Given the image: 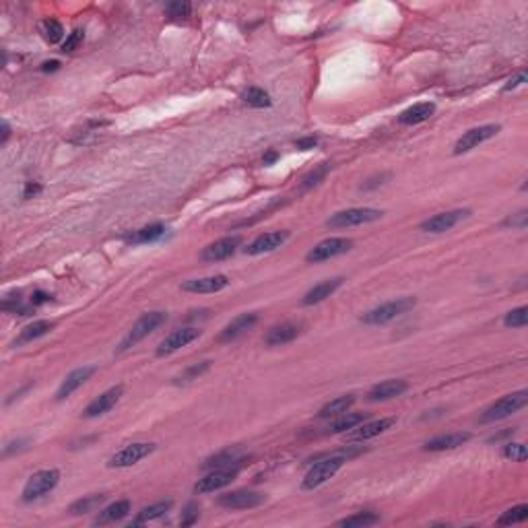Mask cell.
<instances>
[{
  "label": "cell",
  "instance_id": "6da1fadb",
  "mask_svg": "<svg viewBox=\"0 0 528 528\" xmlns=\"http://www.w3.org/2000/svg\"><path fill=\"white\" fill-rule=\"evenodd\" d=\"M415 298H398V300H392V302H386L370 312H365L361 316V322L363 324H370V326H380V324H388L392 320H396L398 316L407 314L409 310L415 308Z\"/></svg>",
  "mask_w": 528,
  "mask_h": 528
},
{
  "label": "cell",
  "instance_id": "7a4b0ae2",
  "mask_svg": "<svg viewBox=\"0 0 528 528\" xmlns=\"http://www.w3.org/2000/svg\"><path fill=\"white\" fill-rule=\"evenodd\" d=\"M528 405V392L526 390H518V392H512L499 400H495L483 415H481V423H495V421H501V419H507L512 417L514 413H518L520 409H524Z\"/></svg>",
  "mask_w": 528,
  "mask_h": 528
},
{
  "label": "cell",
  "instance_id": "3957f363",
  "mask_svg": "<svg viewBox=\"0 0 528 528\" xmlns=\"http://www.w3.org/2000/svg\"><path fill=\"white\" fill-rule=\"evenodd\" d=\"M345 462H347V458H345L343 454H341V456H328V458H324V460H318V462L306 472V477H304V481H302V489H304V491H312V489L324 485L328 479H333V477L343 468Z\"/></svg>",
  "mask_w": 528,
  "mask_h": 528
},
{
  "label": "cell",
  "instance_id": "277c9868",
  "mask_svg": "<svg viewBox=\"0 0 528 528\" xmlns=\"http://www.w3.org/2000/svg\"><path fill=\"white\" fill-rule=\"evenodd\" d=\"M58 483H60V470H56V468L40 470V472L32 475L29 481L25 483L21 499H23L25 503L38 501V499H42L44 495H48L50 491H54Z\"/></svg>",
  "mask_w": 528,
  "mask_h": 528
},
{
  "label": "cell",
  "instance_id": "5b68a950",
  "mask_svg": "<svg viewBox=\"0 0 528 528\" xmlns=\"http://www.w3.org/2000/svg\"><path fill=\"white\" fill-rule=\"evenodd\" d=\"M167 320V314L165 312H147L143 314L134 324L132 328L128 331V335L124 337V341L120 343V351H126L130 347H134L136 343H141L143 339H147L151 333H155L161 324H165Z\"/></svg>",
  "mask_w": 528,
  "mask_h": 528
},
{
  "label": "cell",
  "instance_id": "8992f818",
  "mask_svg": "<svg viewBox=\"0 0 528 528\" xmlns=\"http://www.w3.org/2000/svg\"><path fill=\"white\" fill-rule=\"evenodd\" d=\"M382 211L378 208H370V206H359V208H347V211H339L335 213L328 221L326 227L331 229H345V227H355V225H363V223H374L378 219H382Z\"/></svg>",
  "mask_w": 528,
  "mask_h": 528
},
{
  "label": "cell",
  "instance_id": "52a82bcc",
  "mask_svg": "<svg viewBox=\"0 0 528 528\" xmlns=\"http://www.w3.org/2000/svg\"><path fill=\"white\" fill-rule=\"evenodd\" d=\"M351 248H353V241H351L349 237H328V239L316 243V245L306 254V260H308L310 264L324 262V260H331V258H337V256L347 254Z\"/></svg>",
  "mask_w": 528,
  "mask_h": 528
},
{
  "label": "cell",
  "instance_id": "ba28073f",
  "mask_svg": "<svg viewBox=\"0 0 528 528\" xmlns=\"http://www.w3.org/2000/svg\"><path fill=\"white\" fill-rule=\"evenodd\" d=\"M237 477V466H225V468H213L208 470L202 479H198V483L194 485V493L196 495H204V493H215L227 485H231V481Z\"/></svg>",
  "mask_w": 528,
  "mask_h": 528
},
{
  "label": "cell",
  "instance_id": "9c48e42d",
  "mask_svg": "<svg viewBox=\"0 0 528 528\" xmlns=\"http://www.w3.org/2000/svg\"><path fill=\"white\" fill-rule=\"evenodd\" d=\"M153 452H155V444H147V442L128 444L108 460V466L110 468H126V466H132V464L141 462L143 458H147Z\"/></svg>",
  "mask_w": 528,
  "mask_h": 528
},
{
  "label": "cell",
  "instance_id": "30bf717a",
  "mask_svg": "<svg viewBox=\"0 0 528 528\" xmlns=\"http://www.w3.org/2000/svg\"><path fill=\"white\" fill-rule=\"evenodd\" d=\"M499 124H485V126H477V128H470L466 130L454 145V155H462V153H468L472 149H477L479 145H483L485 141L493 139L497 132H499Z\"/></svg>",
  "mask_w": 528,
  "mask_h": 528
},
{
  "label": "cell",
  "instance_id": "8fae6325",
  "mask_svg": "<svg viewBox=\"0 0 528 528\" xmlns=\"http://www.w3.org/2000/svg\"><path fill=\"white\" fill-rule=\"evenodd\" d=\"M470 215L468 208H456V211H446V213H437L429 219H425L419 229L425 231V233H444V231H450L452 227H456L460 221H464L466 217Z\"/></svg>",
  "mask_w": 528,
  "mask_h": 528
},
{
  "label": "cell",
  "instance_id": "7c38bea8",
  "mask_svg": "<svg viewBox=\"0 0 528 528\" xmlns=\"http://www.w3.org/2000/svg\"><path fill=\"white\" fill-rule=\"evenodd\" d=\"M264 501H267V495L258 491H248V489H237L219 497V505L227 509H252L262 505Z\"/></svg>",
  "mask_w": 528,
  "mask_h": 528
},
{
  "label": "cell",
  "instance_id": "4fadbf2b",
  "mask_svg": "<svg viewBox=\"0 0 528 528\" xmlns=\"http://www.w3.org/2000/svg\"><path fill=\"white\" fill-rule=\"evenodd\" d=\"M200 337V331L198 328H178L173 331L171 335H167L159 347H157V357H165V355H171L176 351H180L182 347L190 345L192 341H196Z\"/></svg>",
  "mask_w": 528,
  "mask_h": 528
},
{
  "label": "cell",
  "instance_id": "5bb4252c",
  "mask_svg": "<svg viewBox=\"0 0 528 528\" xmlns=\"http://www.w3.org/2000/svg\"><path fill=\"white\" fill-rule=\"evenodd\" d=\"M396 423L394 417H386V419H376V421H363L361 425L353 427L347 435L349 442H365L372 437H378L382 433H386L392 425Z\"/></svg>",
  "mask_w": 528,
  "mask_h": 528
},
{
  "label": "cell",
  "instance_id": "9a60e30c",
  "mask_svg": "<svg viewBox=\"0 0 528 528\" xmlns=\"http://www.w3.org/2000/svg\"><path fill=\"white\" fill-rule=\"evenodd\" d=\"M287 239H289V231H269V233H262V235H258V237L245 248V254H250V256H260V254L275 252V250L281 248Z\"/></svg>",
  "mask_w": 528,
  "mask_h": 528
},
{
  "label": "cell",
  "instance_id": "2e32d148",
  "mask_svg": "<svg viewBox=\"0 0 528 528\" xmlns=\"http://www.w3.org/2000/svg\"><path fill=\"white\" fill-rule=\"evenodd\" d=\"M122 392H124V388H122V386H114V388L106 390L104 394H99L97 398H93V400L87 405V409H85L83 417L93 419V417H99V415L110 413V411L118 405V400L122 398Z\"/></svg>",
  "mask_w": 528,
  "mask_h": 528
},
{
  "label": "cell",
  "instance_id": "e0dca14e",
  "mask_svg": "<svg viewBox=\"0 0 528 528\" xmlns=\"http://www.w3.org/2000/svg\"><path fill=\"white\" fill-rule=\"evenodd\" d=\"M241 239L237 235H231V237H223V239H217L213 243H208L204 250H202V260L206 262H219V260H227L229 256H233L239 248Z\"/></svg>",
  "mask_w": 528,
  "mask_h": 528
},
{
  "label": "cell",
  "instance_id": "ac0fdd59",
  "mask_svg": "<svg viewBox=\"0 0 528 528\" xmlns=\"http://www.w3.org/2000/svg\"><path fill=\"white\" fill-rule=\"evenodd\" d=\"M227 285H229V279L225 275H213V277L184 281L182 289L188 293H217V291H223Z\"/></svg>",
  "mask_w": 528,
  "mask_h": 528
},
{
  "label": "cell",
  "instance_id": "d6986e66",
  "mask_svg": "<svg viewBox=\"0 0 528 528\" xmlns=\"http://www.w3.org/2000/svg\"><path fill=\"white\" fill-rule=\"evenodd\" d=\"M93 374H95V368H93V365H85V368H79V370L71 372V374L64 378V382L60 384V388H58V392H56V400L69 398V396H71L73 392H77Z\"/></svg>",
  "mask_w": 528,
  "mask_h": 528
},
{
  "label": "cell",
  "instance_id": "ffe728a7",
  "mask_svg": "<svg viewBox=\"0 0 528 528\" xmlns=\"http://www.w3.org/2000/svg\"><path fill=\"white\" fill-rule=\"evenodd\" d=\"M470 440V433L466 431H450V433H442L433 440H429L423 448L425 452H446V450H454L462 444H466Z\"/></svg>",
  "mask_w": 528,
  "mask_h": 528
},
{
  "label": "cell",
  "instance_id": "44dd1931",
  "mask_svg": "<svg viewBox=\"0 0 528 528\" xmlns=\"http://www.w3.org/2000/svg\"><path fill=\"white\" fill-rule=\"evenodd\" d=\"M258 322V316L256 314H241L237 318H233L219 335V341L221 343H229V341H235L239 339L243 333H248L254 324Z\"/></svg>",
  "mask_w": 528,
  "mask_h": 528
},
{
  "label": "cell",
  "instance_id": "7402d4cb",
  "mask_svg": "<svg viewBox=\"0 0 528 528\" xmlns=\"http://www.w3.org/2000/svg\"><path fill=\"white\" fill-rule=\"evenodd\" d=\"M409 384L405 380H384L380 384H376L370 392H368V398L372 403H378V400H390V398H396L400 396L403 392H407Z\"/></svg>",
  "mask_w": 528,
  "mask_h": 528
},
{
  "label": "cell",
  "instance_id": "603a6c76",
  "mask_svg": "<svg viewBox=\"0 0 528 528\" xmlns=\"http://www.w3.org/2000/svg\"><path fill=\"white\" fill-rule=\"evenodd\" d=\"M343 285V279L341 277H335V279H326V281H322V283H318V285H314L306 296H304V300H302V304L304 306H314V304H320V302H324L326 298H331L339 287Z\"/></svg>",
  "mask_w": 528,
  "mask_h": 528
},
{
  "label": "cell",
  "instance_id": "cb8c5ba5",
  "mask_svg": "<svg viewBox=\"0 0 528 528\" xmlns=\"http://www.w3.org/2000/svg\"><path fill=\"white\" fill-rule=\"evenodd\" d=\"M435 112V106L431 101H421V104H415L411 106L409 110H405L400 116H398V122L400 124H407V126H413V124H421L425 120H429Z\"/></svg>",
  "mask_w": 528,
  "mask_h": 528
},
{
  "label": "cell",
  "instance_id": "d4e9b609",
  "mask_svg": "<svg viewBox=\"0 0 528 528\" xmlns=\"http://www.w3.org/2000/svg\"><path fill=\"white\" fill-rule=\"evenodd\" d=\"M52 328H54V322H50V320H36V322L27 324V326L19 333V337L15 339L13 345H15V347H21V345L34 343V341L46 337Z\"/></svg>",
  "mask_w": 528,
  "mask_h": 528
},
{
  "label": "cell",
  "instance_id": "484cf974",
  "mask_svg": "<svg viewBox=\"0 0 528 528\" xmlns=\"http://www.w3.org/2000/svg\"><path fill=\"white\" fill-rule=\"evenodd\" d=\"M298 337H300V326L287 322V324L271 328V333L267 335V339H264V341H267L269 347H281V345H287V343L296 341Z\"/></svg>",
  "mask_w": 528,
  "mask_h": 528
},
{
  "label": "cell",
  "instance_id": "4316f807",
  "mask_svg": "<svg viewBox=\"0 0 528 528\" xmlns=\"http://www.w3.org/2000/svg\"><path fill=\"white\" fill-rule=\"evenodd\" d=\"M132 509V503L128 499H118L114 503H110L108 507H104L95 520V524H112V522H120L122 518H126Z\"/></svg>",
  "mask_w": 528,
  "mask_h": 528
},
{
  "label": "cell",
  "instance_id": "83f0119b",
  "mask_svg": "<svg viewBox=\"0 0 528 528\" xmlns=\"http://www.w3.org/2000/svg\"><path fill=\"white\" fill-rule=\"evenodd\" d=\"M171 505H173L171 499H165V501H157V503H153V505H147V507H143V509L136 514V518L132 520V524H134V526H141V524L153 522V520L165 516V512H169Z\"/></svg>",
  "mask_w": 528,
  "mask_h": 528
},
{
  "label": "cell",
  "instance_id": "f1b7e54d",
  "mask_svg": "<svg viewBox=\"0 0 528 528\" xmlns=\"http://www.w3.org/2000/svg\"><path fill=\"white\" fill-rule=\"evenodd\" d=\"M355 403V396L353 394H347V396H339V398H333L331 403H326L320 411H318V417L320 419H331V417H339L343 413H347L351 409V405Z\"/></svg>",
  "mask_w": 528,
  "mask_h": 528
},
{
  "label": "cell",
  "instance_id": "f546056e",
  "mask_svg": "<svg viewBox=\"0 0 528 528\" xmlns=\"http://www.w3.org/2000/svg\"><path fill=\"white\" fill-rule=\"evenodd\" d=\"M363 421H365V413H343L328 425V431L331 433H345V431H351L353 427L361 425Z\"/></svg>",
  "mask_w": 528,
  "mask_h": 528
},
{
  "label": "cell",
  "instance_id": "4dcf8cb0",
  "mask_svg": "<svg viewBox=\"0 0 528 528\" xmlns=\"http://www.w3.org/2000/svg\"><path fill=\"white\" fill-rule=\"evenodd\" d=\"M165 235V225L163 223H153V225H147L139 231H134L132 235H128V241L132 243H151V241H157Z\"/></svg>",
  "mask_w": 528,
  "mask_h": 528
},
{
  "label": "cell",
  "instance_id": "1f68e13d",
  "mask_svg": "<svg viewBox=\"0 0 528 528\" xmlns=\"http://www.w3.org/2000/svg\"><path fill=\"white\" fill-rule=\"evenodd\" d=\"M106 501V495H101V493H95V495H85L83 499H77L71 507H69V512L73 514V516H81V514H89V512H95L101 503Z\"/></svg>",
  "mask_w": 528,
  "mask_h": 528
},
{
  "label": "cell",
  "instance_id": "d6a6232c",
  "mask_svg": "<svg viewBox=\"0 0 528 528\" xmlns=\"http://www.w3.org/2000/svg\"><path fill=\"white\" fill-rule=\"evenodd\" d=\"M233 462H239V452L233 448H229V450H223V452H219V454H215V456H211L204 464H202V468H208V470H213V468H225V466H231Z\"/></svg>",
  "mask_w": 528,
  "mask_h": 528
},
{
  "label": "cell",
  "instance_id": "836d02e7",
  "mask_svg": "<svg viewBox=\"0 0 528 528\" xmlns=\"http://www.w3.org/2000/svg\"><path fill=\"white\" fill-rule=\"evenodd\" d=\"M241 99H243V104L250 106V108H269V106L273 104V101H271V95L264 91V89H260V87H250V89H245L243 95H241Z\"/></svg>",
  "mask_w": 528,
  "mask_h": 528
},
{
  "label": "cell",
  "instance_id": "e575fe53",
  "mask_svg": "<svg viewBox=\"0 0 528 528\" xmlns=\"http://www.w3.org/2000/svg\"><path fill=\"white\" fill-rule=\"evenodd\" d=\"M528 518V505L526 503H520V505H514L509 509H505L499 518H497V524L499 526H509V524H520Z\"/></svg>",
  "mask_w": 528,
  "mask_h": 528
},
{
  "label": "cell",
  "instance_id": "d590c367",
  "mask_svg": "<svg viewBox=\"0 0 528 528\" xmlns=\"http://www.w3.org/2000/svg\"><path fill=\"white\" fill-rule=\"evenodd\" d=\"M380 522V516L374 514V512H359L355 516H349V518H343L339 520V526H347V528H353V526H374Z\"/></svg>",
  "mask_w": 528,
  "mask_h": 528
},
{
  "label": "cell",
  "instance_id": "8d00e7d4",
  "mask_svg": "<svg viewBox=\"0 0 528 528\" xmlns=\"http://www.w3.org/2000/svg\"><path fill=\"white\" fill-rule=\"evenodd\" d=\"M503 324H505L507 328H524V326L528 324V308H526V306H520V308L507 312L505 318H503Z\"/></svg>",
  "mask_w": 528,
  "mask_h": 528
},
{
  "label": "cell",
  "instance_id": "74e56055",
  "mask_svg": "<svg viewBox=\"0 0 528 528\" xmlns=\"http://www.w3.org/2000/svg\"><path fill=\"white\" fill-rule=\"evenodd\" d=\"M42 34H44V38H46L50 44H58V42L62 40V36H64V27H62L56 19H46V21L42 23Z\"/></svg>",
  "mask_w": 528,
  "mask_h": 528
},
{
  "label": "cell",
  "instance_id": "f35d334b",
  "mask_svg": "<svg viewBox=\"0 0 528 528\" xmlns=\"http://www.w3.org/2000/svg\"><path fill=\"white\" fill-rule=\"evenodd\" d=\"M165 13H167L171 19H186V17H190V13H192V5L186 3V0H173V3H169V5L165 7Z\"/></svg>",
  "mask_w": 528,
  "mask_h": 528
},
{
  "label": "cell",
  "instance_id": "ab89813d",
  "mask_svg": "<svg viewBox=\"0 0 528 528\" xmlns=\"http://www.w3.org/2000/svg\"><path fill=\"white\" fill-rule=\"evenodd\" d=\"M505 458L514 460V462H524L526 460V446L524 444H518V442H507L503 446V452H501Z\"/></svg>",
  "mask_w": 528,
  "mask_h": 528
},
{
  "label": "cell",
  "instance_id": "60d3db41",
  "mask_svg": "<svg viewBox=\"0 0 528 528\" xmlns=\"http://www.w3.org/2000/svg\"><path fill=\"white\" fill-rule=\"evenodd\" d=\"M331 171V165L328 163H324V165H320V167H316L314 171H310L306 178H304V182H302V186L304 188H312V186H318L324 178H326V173Z\"/></svg>",
  "mask_w": 528,
  "mask_h": 528
},
{
  "label": "cell",
  "instance_id": "b9f144b4",
  "mask_svg": "<svg viewBox=\"0 0 528 528\" xmlns=\"http://www.w3.org/2000/svg\"><path fill=\"white\" fill-rule=\"evenodd\" d=\"M206 370H208V361H202L200 365H192V368H188L182 376H178V378H176V382H178V384H186V382L198 380V376H200V374H204Z\"/></svg>",
  "mask_w": 528,
  "mask_h": 528
},
{
  "label": "cell",
  "instance_id": "7bdbcfd3",
  "mask_svg": "<svg viewBox=\"0 0 528 528\" xmlns=\"http://www.w3.org/2000/svg\"><path fill=\"white\" fill-rule=\"evenodd\" d=\"M83 38H85V34H83L81 29L73 32V34L67 38V42L62 44V52H75V50L83 44Z\"/></svg>",
  "mask_w": 528,
  "mask_h": 528
},
{
  "label": "cell",
  "instance_id": "ee69618b",
  "mask_svg": "<svg viewBox=\"0 0 528 528\" xmlns=\"http://www.w3.org/2000/svg\"><path fill=\"white\" fill-rule=\"evenodd\" d=\"M526 223H528V211H520V213H516V215H512L503 221L505 227H518V229H524Z\"/></svg>",
  "mask_w": 528,
  "mask_h": 528
},
{
  "label": "cell",
  "instance_id": "f6af8a7d",
  "mask_svg": "<svg viewBox=\"0 0 528 528\" xmlns=\"http://www.w3.org/2000/svg\"><path fill=\"white\" fill-rule=\"evenodd\" d=\"M198 520V505L196 503H190L186 509H184V514H182V526H190V524H194Z\"/></svg>",
  "mask_w": 528,
  "mask_h": 528
},
{
  "label": "cell",
  "instance_id": "bcb514c9",
  "mask_svg": "<svg viewBox=\"0 0 528 528\" xmlns=\"http://www.w3.org/2000/svg\"><path fill=\"white\" fill-rule=\"evenodd\" d=\"M54 298L50 296V293H46V291H36L34 296H32V306L36 308V306H44V304H50Z\"/></svg>",
  "mask_w": 528,
  "mask_h": 528
},
{
  "label": "cell",
  "instance_id": "7dc6e473",
  "mask_svg": "<svg viewBox=\"0 0 528 528\" xmlns=\"http://www.w3.org/2000/svg\"><path fill=\"white\" fill-rule=\"evenodd\" d=\"M296 147H298L300 151H310V149H316V147H318V139H316V136L300 139V141L296 143Z\"/></svg>",
  "mask_w": 528,
  "mask_h": 528
},
{
  "label": "cell",
  "instance_id": "c3c4849f",
  "mask_svg": "<svg viewBox=\"0 0 528 528\" xmlns=\"http://www.w3.org/2000/svg\"><path fill=\"white\" fill-rule=\"evenodd\" d=\"M522 83H526V75L524 73H520V75H516L514 79H509L505 85H503V91L507 93V91H512V89H516V87H520Z\"/></svg>",
  "mask_w": 528,
  "mask_h": 528
},
{
  "label": "cell",
  "instance_id": "681fc988",
  "mask_svg": "<svg viewBox=\"0 0 528 528\" xmlns=\"http://www.w3.org/2000/svg\"><path fill=\"white\" fill-rule=\"evenodd\" d=\"M42 192V184H38V182H27L25 184V190H23V198H34L36 194H40Z\"/></svg>",
  "mask_w": 528,
  "mask_h": 528
},
{
  "label": "cell",
  "instance_id": "f907efd6",
  "mask_svg": "<svg viewBox=\"0 0 528 528\" xmlns=\"http://www.w3.org/2000/svg\"><path fill=\"white\" fill-rule=\"evenodd\" d=\"M60 69V62L58 60H50V62H44L42 64V71L44 73H54V71H58Z\"/></svg>",
  "mask_w": 528,
  "mask_h": 528
},
{
  "label": "cell",
  "instance_id": "816d5d0a",
  "mask_svg": "<svg viewBox=\"0 0 528 528\" xmlns=\"http://www.w3.org/2000/svg\"><path fill=\"white\" fill-rule=\"evenodd\" d=\"M277 159H279V153H277V151H269L267 155H264V159H262V161H264V165H273Z\"/></svg>",
  "mask_w": 528,
  "mask_h": 528
},
{
  "label": "cell",
  "instance_id": "f5cc1de1",
  "mask_svg": "<svg viewBox=\"0 0 528 528\" xmlns=\"http://www.w3.org/2000/svg\"><path fill=\"white\" fill-rule=\"evenodd\" d=\"M509 435H514V429H507V431H501V433H497V435H493L489 442H499V440H503V437H509Z\"/></svg>",
  "mask_w": 528,
  "mask_h": 528
},
{
  "label": "cell",
  "instance_id": "db71d44e",
  "mask_svg": "<svg viewBox=\"0 0 528 528\" xmlns=\"http://www.w3.org/2000/svg\"><path fill=\"white\" fill-rule=\"evenodd\" d=\"M9 134H11V128H9V124L5 122V124H3V141H0V143L5 145V143H7V139H9Z\"/></svg>",
  "mask_w": 528,
  "mask_h": 528
}]
</instances>
